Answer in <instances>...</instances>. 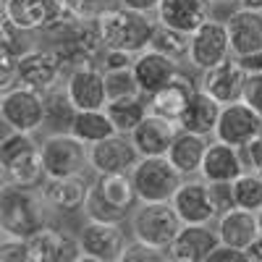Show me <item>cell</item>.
Masks as SVG:
<instances>
[{"instance_id": "obj_1", "label": "cell", "mask_w": 262, "mask_h": 262, "mask_svg": "<svg viewBox=\"0 0 262 262\" xmlns=\"http://www.w3.org/2000/svg\"><path fill=\"white\" fill-rule=\"evenodd\" d=\"M139 196L131 181V173H97V181L90 186L84 212L90 221L121 223L137 207Z\"/></svg>"}, {"instance_id": "obj_2", "label": "cell", "mask_w": 262, "mask_h": 262, "mask_svg": "<svg viewBox=\"0 0 262 262\" xmlns=\"http://www.w3.org/2000/svg\"><path fill=\"white\" fill-rule=\"evenodd\" d=\"M97 29L102 37L105 50H128L139 55L142 50L149 48L152 32L158 24H152L147 13L131 11V8H107L95 16Z\"/></svg>"}, {"instance_id": "obj_3", "label": "cell", "mask_w": 262, "mask_h": 262, "mask_svg": "<svg viewBox=\"0 0 262 262\" xmlns=\"http://www.w3.org/2000/svg\"><path fill=\"white\" fill-rule=\"evenodd\" d=\"M45 196L32 191V186L3 184L0 191V228L8 236L29 238L45 228Z\"/></svg>"}, {"instance_id": "obj_4", "label": "cell", "mask_w": 262, "mask_h": 262, "mask_svg": "<svg viewBox=\"0 0 262 262\" xmlns=\"http://www.w3.org/2000/svg\"><path fill=\"white\" fill-rule=\"evenodd\" d=\"M0 165H3L6 184L16 186H37L39 179L45 176L39 144L32 142V134H27V131L11 128V134L3 137V142H0Z\"/></svg>"}, {"instance_id": "obj_5", "label": "cell", "mask_w": 262, "mask_h": 262, "mask_svg": "<svg viewBox=\"0 0 262 262\" xmlns=\"http://www.w3.org/2000/svg\"><path fill=\"white\" fill-rule=\"evenodd\" d=\"M181 228L184 221L170 202H139L134 215H131V231H134L137 242H144L165 252Z\"/></svg>"}, {"instance_id": "obj_6", "label": "cell", "mask_w": 262, "mask_h": 262, "mask_svg": "<svg viewBox=\"0 0 262 262\" xmlns=\"http://www.w3.org/2000/svg\"><path fill=\"white\" fill-rule=\"evenodd\" d=\"M131 181H134L139 202H170L184 184V176L168 160V155H158L139 158L137 168L131 170Z\"/></svg>"}, {"instance_id": "obj_7", "label": "cell", "mask_w": 262, "mask_h": 262, "mask_svg": "<svg viewBox=\"0 0 262 262\" xmlns=\"http://www.w3.org/2000/svg\"><path fill=\"white\" fill-rule=\"evenodd\" d=\"M39 155L48 179L76 176L90 163V144H84L71 131H55L39 142Z\"/></svg>"}, {"instance_id": "obj_8", "label": "cell", "mask_w": 262, "mask_h": 262, "mask_svg": "<svg viewBox=\"0 0 262 262\" xmlns=\"http://www.w3.org/2000/svg\"><path fill=\"white\" fill-rule=\"evenodd\" d=\"M0 116H3L6 126L34 134L48 121V97L42 95V90L24 86V84L13 86V90H3Z\"/></svg>"}, {"instance_id": "obj_9", "label": "cell", "mask_w": 262, "mask_h": 262, "mask_svg": "<svg viewBox=\"0 0 262 262\" xmlns=\"http://www.w3.org/2000/svg\"><path fill=\"white\" fill-rule=\"evenodd\" d=\"M79 247L81 257L79 262H121L126 252V236L121 231V223H105V221H90L79 228Z\"/></svg>"}, {"instance_id": "obj_10", "label": "cell", "mask_w": 262, "mask_h": 262, "mask_svg": "<svg viewBox=\"0 0 262 262\" xmlns=\"http://www.w3.org/2000/svg\"><path fill=\"white\" fill-rule=\"evenodd\" d=\"M231 53L233 50H231L226 21L207 18L194 34H189V63L200 71H207L212 66L228 60Z\"/></svg>"}, {"instance_id": "obj_11", "label": "cell", "mask_w": 262, "mask_h": 262, "mask_svg": "<svg viewBox=\"0 0 262 262\" xmlns=\"http://www.w3.org/2000/svg\"><path fill=\"white\" fill-rule=\"evenodd\" d=\"M259 134H262V116L254 107H249L244 100L223 105L221 118H217V126H215V139L244 149Z\"/></svg>"}, {"instance_id": "obj_12", "label": "cell", "mask_w": 262, "mask_h": 262, "mask_svg": "<svg viewBox=\"0 0 262 262\" xmlns=\"http://www.w3.org/2000/svg\"><path fill=\"white\" fill-rule=\"evenodd\" d=\"M139 158V149L128 134H113L97 144H90V165L97 173H131Z\"/></svg>"}, {"instance_id": "obj_13", "label": "cell", "mask_w": 262, "mask_h": 262, "mask_svg": "<svg viewBox=\"0 0 262 262\" xmlns=\"http://www.w3.org/2000/svg\"><path fill=\"white\" fill-rule=\"evenodd\" d=\"M63 69V60L55 50L48 48H29L18 55L16 60V79L24 86H34V90H50L58 81Z\"/></svg>"}, {"instance_id": "obj_14", "label": "cell", "mask_w": 262, "mask_h": 262, "mask_svg": "<svg viewBox=\"0 0 262 262\" xmlns=\"http://www.w3.org/2000/svg\"><path fill=\"white\" fill-rule=\"evenodd\" d=\"M247 71L244 66L238 63V58H228L223 63L212 66V69L202 71V79H200V90L207 92L210 97H215L221 105H228V102H236L242 100L244 95V84H247Z\"/></svg>"}, {"instance_id": "obj_15", "label": "cell", "mask_w": 262, "mask_h": 262, "mask_svg": "<svg viewBox=\"0 0 262 262\" xmlns=\"http://www.w3.org/2000/svg\"><path fill=\"white\" fill-rule=\"evenodd\" d=\"M60 0H3V18L18 32L48 29L60 18Z\"/></svg>"}, {"instance_id": "obj_16", "label": "cell", "mask_w": 262, "mask_h": 262, "mask_svg": "<svg viewBox=\"0 0 262 262\" xmlns=\"http://www.w3.org/2000/svg\"><path fill=\"white\" fill-rule=\"evenodd\" d=\"M66 95L76 111H100L107 105L105 71H97L95 66H79L66 79Z\"/></svg>"}, {"instance_id": "obj_17", "label": "cell", "mask_w": 262, "mask_h": 262, "mask_svg": "<svg viewBox=\"0 0 262 262\" xmlns=\"http://www.w3.org/2000/svg\"><path fill=\"white\" fill-rule=\"evenodd\" d=\"M221 244L217 228H210L207 223H184L179 236L168 247V259L176 262H207L210 252Z\"/></svg>"}, {"instance_id": "obj_18", "label": "cell", "mask_w": 262, "mask_h": 262, "mask_svg": "<svg viewBox=\"0 0 262 262\" xmlns=\"http://www.w3.org/2000/svg\"><path fill=\"white\" fill-rule=\"evenodd\" d=\"M170 205L176 207L179 217L184 223H210L217 215V207L212 202V191H210V181H184L179 186V191L173 194Z\"/></svg>"}, {"instance_id": "obj_19", "label": "cell", "mask_w": 262, "mask_h": 262, "mask_svg": "<svg viewBox=\"0 0 262 262\" xmlns=\"http://www.w3.org/2000/svg\"><path fill=\"white\" fill-rule=\"evenodd\" d=\"M179 123L170 121V118H163L158 113H147L144 121L131 131V142L137 144L139 155L142 158H158V155H168V149L173 144V139H176L179 134Z\"/></svg>"}, {"instance_id": "obj_20", "label": "cell", "mask_w": 262, "mask_h": 262, "mask_svg": "<svg viewBox=\"0 0 262 262\" xmlns=\"http://www.w3.org/2000/svg\"><path fill=\"white\" fill-rule=\"evenodd\" d=\"M244 168H247V160L242 155V149L215 139V142H210V147L205 152L200 176L210 184H233L244 173Z\"/></svg>"}, {"instance_id": "obj_21", "label": "cell", "mask_w": 262, "mask_h": 262, "mask_svg": "<svg viewBox=\"0 0 262 262\" xmlns=\"http://www.w3.org/2000/svg\"><path fill=\"white\" fill-rule=\"evenodd\" d=\"M29 249H32V262H79L81 257L79 238L48 226L29 236Z\"/></svg>"}, {"instance_id": "obj_22", "label": "cell", "mask_w": 262, "mask_h": 262, "mask_svg": "<svg viewBox=\"0 0 262 262\" xmlns=\"http://www.w3.org/2000/svg\"><path fill=\"white\" fill-rule=\"evenodd\" d=\"M134 74H137V81L142 86V95H155L160 92L163 86L179 74V60L170 58V55H163L158 50H142L134 60Z\"/></svg>"}, {"instance_id": "obj_23", "label": "cell", "mask_w": 262, "mask_h": 262, "mask_svg": "<svg viewBox=\"0 0 262 262\" xmlns=\"http://www.w3.org/2000/svg\"><path fill=\"white\" fill-rule=\"evenodd\" d=\"M228 27V39L233 55H249V53H262V11L252 8H238L226 18Z\"/></svg>"}, {"instance_id": "obj_24", "label": "cell", "mask_w": 262, "mask_h": 262, "mask_svg": "<svg viewBox=\"0 0 262 262\" xmlns=\"http://www.w3.org/2000/svg\"><path fill=\"white\" fill-rule=\"evenodd\" d=\"M212 0H160L158 21L184 34H194L210 18Z\"/></svg>"}, {"instance_id": "obj_25", "label": "cell", "mask_w": 262, "mask_h": 262, "mask_svg": "<svg viewBox=\"0 0 262 262\" xmlns=\"http://www.w3.org/2000/svg\"><path fill=\"white\" fill-rule=\"evenodd\" d=\"M196 90H200V86H196L186 74L179 71L176 76H173V79L163 86L160 92H155V95L149 97V111L179 123L181 113L186 111V105L191 102V97H194Z\"/></svg>"}, {"instance_id": "obj_26", "label": "cell", "mask_w": 262, "mask_h": 262, "mask_svg": "<svg viewBox=\"0 0 262 262\" xmlns=\"http://www.w3.org/2000/svg\"><path fill=\"white\" fill-rule=\"evenodd\" d=\"M86 194H90V184L81 179V173H76V176L48 179V184L42 186V196H45V202L53 210H58V212L84 210Z\"/></svg>"}, {"instance_id": "obj_27", "label": "cell", "mask_w": 262, "mask_h": 262, "mask_svg": "<svg viewBox=\"0 0 262 262\" xmlns=\"http://www.w3.org/2000/svg\"><path fill=\"white\" fill-rule=\"evenodd\" d=\"M217 236H221L223 244L247 249L254 238L259 236L257 212L244 210V207H231L228 212L221 215V221H217Z\"/></svg>"}, {"instance_id": "obj_28", "label": "cell", "mask_w": 262, "mask_h": 262, "mask_svg": "<svg viewBox=\"0 0 262 262\" xmlns=\"http://www.w3.org/2000/svg\"><path fill=\"white\" fill-rule=\"evenodd\" d=\"M221 111H223V105L217 102L215 97H210L202 90H196L194 97H191V102L186 105V111L179 118V128L194 131V134H202V137H210V134H215V126H217V118H221Z\"/></svg>"}, {"instance_id": "obj_29", "label": "cell", "mask_w": 262, "mask_h": 262, "mask_svg": "<svg viewBox=\"0 0 262 262\" xmlns=\"http://www.w3.org/2000/svg\"><path fill=\"white\" fill-rule=\"evenodd\" d=\"M207 147H210L207 137L181 128L176 134V139H173L170 149H168V160L179 168L181 176H194V173H200V168H202Z\"/></svg>"}, {"instance_id": "obj_30", "label": "cell", "mask_w": 262, "mask_h": 262, "mask_svg": "<svg viewBox=\"0 0 262 262\" xmlns=\"http://www.w3.org/2000/svg\"><path fill=\"white\" fill-rule=\"evenodd\" d=\"M71 134L79 137L84 144H97L107 137L118 134V128L111 121L105 107H100V111H76L71 121Z\"/></svg>"}, {"instance_id": "obj_31", "label": "cell", "mask_w": 262, "mask_h": 262, "mask_svg": "<svg viewBox=\"0 0 262 262\" xmlns=\"http://www.w3.org/2000/svg\"><path fill=\"white\" fill-rule=\"evenodd\" d=\"M105 111L111 116V121L116 123L118 134H131L144 121L149 107L142 102V95H137V97H123V100H107Z\"/></svg>"}, {"instance_id": "obj_32", "label": "cell", "mask_w": 262, "mask_h": 262, "mask_svg": "<svg viewBox=\"0 0 262 262\" xmlns=\"http://www.w3.org/2000/svg\"><path fill=\"white\" fill-rule=\"evenodd\" d=\"M231 186H233L236 207H244V210H252V212L262 210V176L259 173L244 170Z\"/></svg>"}, {"instance_id": "obj_33", "label": "cell", "mask_w": 262, "mask_h": 262, "mask_svg": "<svg viewBox=\"0 0 262 262\" xmlns=\"http://www.w3.org/2000/svg\"><path fill=\"white\" fill-rule=\"evenodd\" d=\"M149 48L179 60L181 55H189V34L173 29V27H165L158 21L155 32H152V39H149Z\"/></svg>"}, {"instance_id": "obj_34", "label": "cell", "mask_w": 262, "mask_h": 262, "mask_svg": "<svg viewBox=\"0 0 262 262\" xmlns=\"http://www.w3.org/2000/svg\"><path fill=\"white\" fill-rule=\"evenodd\" d=\"M105 90H107V100H123V97L142 95V86L137 81L134 69L105 71Z\"/></svg>"}, {"instance_id": "obj_35", "label": "cell", "mask_w": 262, "mask_h": 262, "mask_svg": "<svg viewBox=\"0 0 262 262\" xmlns=\"http://www.w3.org/2000/svg\"><path fill=\"white\" fill-rule=\"evenodd\" d=\"M0 259H3V262H32L29 238L3 233V244H0Z\"/></svg>"}, {"instance_id": "obj_36", "label": "cell", "mask_w": 262, "mask_h": 262, "mask_svg": "<svg viewBox=\"0 0 262 262\" xmlns=\"http://www.w3.org/2000/svg\"><path fill=\"white\" fill-rule=\"evenodd\" d=\"M160 262V259H168L165 249H158V247H149L144 242H137L134 238V244H128L126 252H123V259L121 262Z\"/></svg>"}, {"instance_id": "obj_37", "label": "cell", "mask_w": 262, "mask_h": 262, "mask_svg": "<svg viewBox=\"0 0 262 262\" xmlns=\"http://www.w3.org/2000/svg\"><path fill=\"white\" fill-rule=\"evenodd\" d=\"M242 100H244L249 107H254V111L262 116V71H257V74H249V76H247V84H244V95H242Z\"/></svg>"}, {"instance_id": "obj_38", "label": "cell", "mask_w": 262, "mask_h": 262, "mask_svg": "<svg viewBox=\"0 0 262 262\" xmlns=\"http://www.w3.org/2000/svg\"><path fill=\"white\" fill-rule=\"evenodd\" d=\"M134 53L128 50H105L102 55V69L105 71H118V69H134Z\"/></svg>"}, {"instance_id": "obj_39", "label": "cell", "mask_w": 262, "mask_h": 262, "mask_svg": "<svg viewBox=\"0 0 262 262\" xmlns=\"http://www.w3.org/2000/svg\"><path fill=\"white\" fill-rule=\"evenodd\" d=\"M210 191H212V202L217 207V215L228 212L231 207H236V200H233V186L231 184H210Z\"/></svg>"}, {"instance_id": "obj_40", "label": "cell", "mask_w": 262, "mask_h": 262, "mask_svg": "<svg viewBox=\"0 0 262 262\" xmlns=\"http://www.w3.org/2000/svg\"><path fill=\"white\" fill-rule=\"evenodd\" d=\"M207 262H249L247 259V252L244 249H238V247H231V244H217L212 252H210V257H207Z\"/></svg>"}, {"instance_id": "obj_41", "label": "cell", "mask_w": 262, "mask_h": 262, "mask_svg": "<svg viewBox=\"0 0 262 262\" xmlns=\"http://www.w3.org/2000/svg\"><path fill=\"white\" fill-rule=\"evenodd\" d=\"M244 160H247V168L249 170H254V173H259V176H262V134L244 147Z\"/></svg>"}, {"instance_id": "obj_42", "label": "cell", "mask_w": 262, "mask_h": 262, "mask_svg": "<svg viewBox=\"0 0 262 262\" xmlns=\"http://www.w3.org/2000/svg\"><path fill=\"white\" fill-rule=\"evenodd\" d=\"M95 0H60L63 13H71L74 18H90Z\"/></svg>"}, {"instance_id": "obj_43", "label": "cell", "mask_w": 262, "mask_h": 262, "mask_svg": "<svg viewBox=\"0 0 262 262\" xmlns=\"http://www.w3.org/2000/svg\"><path fill=\"white\" fill-rule=\"evenodd\" d=\"M123 8H131V11H139V13H152L158 11L160 0H121Z\"/></svg>"}, {"instance_id": "obj_44", "label": "cell", "mask_w": 262, "mask_h": 262, "mask_svg": "<svg viewBox=\"0 0 262 262\" xmlns=\"http://www.w3.org/2000/svg\"><path fill=\"white\" fill-rule=\"evenodd\" d=\"M238 63L244 66V71H247V74H257V71H262V53L238 55Z\"/></svg>"}, {"instance_id": "obj_45", "label": "cell", "mask_w": 262, "mask_h": 262, "mask_svg": "<svg viewBox=\"0 0 262 262\" xmlns=\"http://www.w3.org/2000/svg\"><path fill=\"white\" fill-rule=\"evenodd\" d=\"M244 252H247V259H249V262H262V233L254 238V242H252Z\"/></svg>"}, {"instance_id": "obj_46", "label": "cell", "mask_w": 262, "mask_h": 262, "mask_svg": "<svg viewBox=\"0 0 262 262\" xmlns=\"http://www.w3.org/2000/svg\"><path fill=\"white\" fill-rule=\"evenodd\" d=\"M242 8H252V11H262V0H238Z\"/></svg>"}, {"instance_id": "obj_47", "label": "cell", "mask_w": 262, "mask_h": 262, "mask_svg": "<svg viewBox=\"0 0 262 262\" xmlns=\"http://www.w3.org/2000/svg\"><path fill=\"white\" fill-rule=\"evenodd\" d=\"M257 221H259V233H262V210L257 212Z\"/></svg>"}, {"instance_id": "obj_48", "label": "cell", "mask_w": 262, "mask_h": 262, "mask_svg": "<svg viewBox=\"0 0 262 262\" xmlns=\"http://www.w3.org/2000/svg\"><path fill=\"white\" fill-rule=\"evenodd\" d=\"M212 3H231V0H212Z\"/></svg>"}]
</instances>
